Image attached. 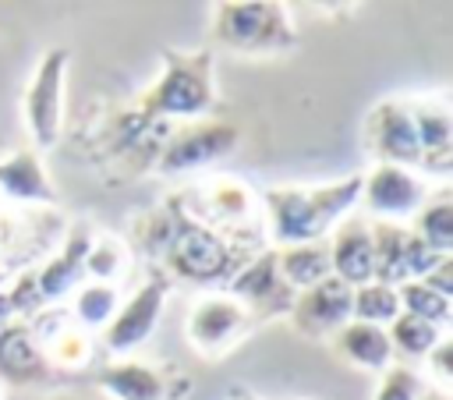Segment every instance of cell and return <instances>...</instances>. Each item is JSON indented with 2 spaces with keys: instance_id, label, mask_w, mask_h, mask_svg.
I'll use <instances>...</instances> for the list:
<instances>
[{
  "instance_id": "cell-1",
  "label": "cell",
  "mask_w": 453,
  "mask_h": 400,
  "mask_svg": "<svg viewBox=\"0 0 453 400\" xmlns=\"http://www.w3.org/2000/svg\"><path fill=\"white\" fill-rule=\"evenodd\" d=\"M138 241L149 255H159L163 265L191 283H216V280H230L241 269V251L226 244L219 234H212L209 227L195 223L177 195L166 198L159 209H149L138 223Z\"/></svg>"
},
{
  "instance_id": "cell-2",
  "label": "cell",
  "mask_w": 453,
  "mask_h": 400,
  "mask_svg": "<svg viewBox=\"0 0 453 400\" xmlns=\"http://www.w3.org/2000/svg\"><path fill=\"white\" fill-rule=\"evenodd\" d=\"M357 198H361V173L319 188H265L262 205H265L273 248L319 241L357 205Z\"/></svg>"
},
{
  "instance_id": "cell-3",
  "label": "cell",
  "mask_w": 453,
  "mask_h": 400,
  "mask_svg": "<svg viewBox=\"0 0 453 400\" xmlns=\"http://www.w3.org/2000/svg\"><path fill=\"white\" fill-rule=\"evenodd\" d=\"M163 71L156 85L138 99V113L156 120H202L216 106L212 50H159Z\"/></svg>"
},
{
  "instance_id": "cell-4",
  "label": "cell",
  "mask_w": 453,
  "mask_h": 400,
  "mask_svg": "<svg viewBox=\"0 0 453 400\" xmlns=\"http://www.w3.org/2000/svg\"><path fill=\"white\" fill-rule=\"evenodd\" d=\"M212 42L237 53H283L294 50L297 32L290 11L273 0H226L212 7Z\"/></svg>"
},
{
  "instance_id": "cell-5",
  "label": "cell",
  "mask_w": 453,
  "mask_h": 400,
  "mask_svg": "<svg viewBox=\"0 0 453 400\" xmlns=\"http://www.w3.org/2000/svg\"><path fill=\"white\" fill-rule=\"evenodd\" d=\"M241 142V127L230 120H191L173 127V135L166 138V145L156 156V170L159 173H188V170H202L223 156H230Z\"/></svg>"
},
{
  "instance_id": "cell-6",
  "label": "cell",
  "mask_w": 453,
  "mask_h": 400,
  "mask_svg": "<svg viewBox=\"0 0 453 400\" xmlns=\"http://www.w3.org/2000/svg\"><path fill=\"white\" fill-rule=\"evenodd\" d=\"M67 50L53 46L42 53L28 88H25V117L39 149H53L64 127V78H67Z\"/></svg>"
},
{
  "instance_id": "cell-7",
  "label": "cell",
  "mask_w": 453,
  "mask_h": 400,
  "mask_svg": "<svg viewBox=\"0 0 453 400\" xmlns=\"http://www.w3.org/2000/svg\"><path fill=\"white\" fill-rule=\"evenodd\" d=\"M368 227H372V244H375V283L400 287L407 280H421L439 258H446L425 248V241L403 223L368 219Z\"/></svg>"
},
{
  "instance_id": "cell-8",
  "label": "cell",
  "mask_w": 453,
  "mask_h": 400,
  "mask_svg": "<svg viewBox=\"0 0 453 400\" xmlns=\"http://www.w3.org/2000/svg\"><path fill=\"white\" fill-rule=\"evenodd\" d=\"M365 145L379 163L421 170V145L407 99H382L365 120Z\"/></svg>"
},
{
  "instance_id": "cell-9",
  "label": "cell",
  "mask_w": 453,
  "mask_h": 400,
  "mask_svg": "<svg viewBox=\"0 0 453 400\" xmlns=\"http://www.w3.org/2000/svg\"><path fill=\"white\" fill-rule=\"evenodd\" d=\"M226 294L234 301H241L255 319L283 315L294 304V290L283 283V276L276 269V248L255 251L248 262H241V269L226 280Z\"/></svg>"
},
{
  "instance_id": "cell-10",
  "label": "cell",
  "mask_w": 453,
  "mask_h": 400,
  "mask_svg": "<svg viewBox=\"0 0 453 400\" xmlns=\"http://www.w3.org/2000/svg\"><path fill=\"white\" fill-rule=\"evenodd\" d=\"M166 294H170V280L159 276V273H152V276L110 315V322L103 326V343H106L110 350H134V347H142V343L152 336V329H156V322H159V315H163Z\"/></svg>"
},
{
  "instance_id": "cell-11",
  "label": "cell",
  "mask_w": 453,
  "mask_h": 400,
  "mask_svg": "<svg viewBox=\"0 0 453 400\" xmlns=\"http://www.w3.org/2000/svg\"><path fill=\"white\" fill-rule=\"evenodd\" d=\"M251 322L255 315L230 294H209L188 315V340L205 358H219L251 329Z\"/></svg>"
},
{
  "instance_id": "cell-12",
  "label": "cell",
  "mask_w": 453,
  "mask_h": 400,
  "mask_svg": "<svg viewBox=\"0 0 453 400\" xmlns=\"http://www.w3.org/2000/svg\"><path fill=\"white\" fill-rule=\"evenodd\" d=\"M425 198H428V188L414 170L375 163L372 173L361 177V198L357 202H365V209L372 212L368 219L400 223L403 216H414Z\"/></svg>"
},
{
  "instance_id": "cell-13",
  "label": "cell",
  "mask_w": 453,
  "mask_h": 400,
  "mask_svg": "<svg viewBox=\"0 0 453 400\" xmlns=\"http://www.w3.org/2000/svg\"><path fill=\"white\" fill-rule=\"evenodd\" d=\"M350 301H354V287L340 283L336 276H326L322 283L297 290L287 315L301 336L322 340V336H336L350 322Z\"/></svg>"
},
{
  "instance_id": "cell-14",
  "label": "cell",
  "mask_w": 453,
  "mask_h": 400,
  "mask_svg": "<svg viewBox=\"0 0 453 400\" xmlns=\"http://www.w3.org/2000/svg\"><path fill=\"white\" fill-rule=\"evenodd\" d=\"M329 269L340 283L347 287H365L375 280V244H372V227L368 216L347 212L329 237Z\"/></svg>"
},
{
  "instance_id": "cell-15",
  "label": "cell",
  "mask_w": 453,
  "mask_h": 400,
  "mask_svg": "<svg viewBox=\"0 0 453 400\" xmlns=\"http://www.w3.org/2000/svg\"><path fill=\"white\" fill-rule=\"evenodd\" d=\"M414 131H418V145H421V170L446 177L453 166V117L449 106L442 99H411L407 103Z\"/></svg>"
},
{
  "instance_id": "cell-16",
  "label": "cell",
  "mask_w": 453,
  "mask_h": 400,
  "mask_svg": "<svg viewBox=\"0 0 453 400\" xmlns=\"http://www.w3.org/2000/svg\"><path fill=\"white\" fill-rule=\"evenodd\" d=\"M92 244V230L85 223H74L64 237V248L60 255H53L39 273H35V283H39V294H42V304H57V297H64L67 290H78L81 283V265H85V251Z\"/></svg>"
},
{
  "instance_id": "cell-17",
  "label": "cell",
  "mask_w": 453,
  "mask_h": 400,
  "mask_svg": "<svg viewBox=\"0 0 453 400\" xmlns=\"http://www.w3.org/2000/svg\"><path fill=\"white\" fill-rule=\"evenodd\" d=\"M0 375L11 382H42L53 375L42 347L32 340L25 322L0 326Z\"/></svg>"
},
{
  "instance_id": "cell-18",
  "label": "cell",
  "mask_w": 453,
  "mask_h": 400,
  "mask_svg": "<svg viewBox=\"0 0 453 400\" xmlns=\"http://www.w3.org/2000/svg\"><path fill=\"white\" fill-rule=\"evenodd\" d=\"M0 191L18 198V202L57 205V191L42 170L39 152H32V149H18V152L0 159Z\"/></svg>"
},
{
  "instance_id": "cell-19",
  "label": "cell",
  "mask_w": 453,
  "mask_h": 400,
  "mask_svg": "<svg viewBox=\"0 0 453 400\" xmlns=\"http://www.w3.org/2000/svg\"><path fill=\"white\" fill-rule=\"evenodd\" d=\"M96 382L113 400H170L166 379L142 361H113V365L99 368Z\"/></svg>"
},
{
  "instance_id": "cell-20",
  "label": "cell",
  "mask_w": 453,
  "mask_h": 400,
  "mask_svg": "<svg viewBox=\"0 0 453 400\" xmlns=\"http://www.w3.org/2000/svg\"><path fill=\"white\" fill-rule=\"evenodd\" d=\"M333 343H336V350H340L350 365H357V368H375V372H382V368L393 365V343H389V333H386L382 326L350 319V322L333 336Z\"/></svg>"
},
{
  "instance_id": "cell-21",
  "label": "cell",
  "mask_w": 453,
  "mask_h": 400,
  "mask_svg": "<svg viewBox=\"0 0 453 400\" xmlns=\"http://www.w3.org/2000/svg\"><path fill=\"white\" fill-rule=\"evenodd\" d=\"M276 269H280L283 283L294 294L297 290H308V287L322 283L326 276H333V269H329V248H326V241L276 248Z\"/></svg>"
},
{
  "instance_id": "cell-22",
  "label": "cell",
  "mask_w": 453,
  "mask_h": 400,
  "mask_svg": "<svg viewBox=\"0 0 453 400\" xmlns=\"http://www.w3.org/2000/svg\"><path fill=\"white\" fill-rule=\"evenodd\" d=\"M411 219H414L411 230L425 241V248H432L435 255H453V198H449V191L428 195Z\"/></svg>"
},
{
  "instance_id": "cell-23",
  "label": "cell",
  "mask_w": 453,
  "mask_h": 400,
  "mask_svg": "<svg viewBox=\"0 0 453 400\" xmlns=\"http://www.w3.org/2000/svg\"><path fill=\"white\" fill-rule=\"evenodd\" d=\"M400 315V297H396V287H386V283H365V287H354V301H350V319L357 322H372V326H389L393 319Z\"/></svg>"
},
{
  "instance_id": "cell-24",
  "label": "cell",
  "mask_w": 453,
  "mask_h": 400,
  "mask_svg": "<svg viewBox=\"0 0 453 400\" xmlns=\"http://www.w3.org/2000/svg\"><path fill=\"white\" fill-rule=\"evenodd\" d=\"M386 333H389L393 350H403V354H414V358H428V350L439 340H446V329H439V326H432V322H425L418 315H407V312H400L389 322Z\"/></svg>"
},
{
  "instance_id": "cell-25",
  "label": "cell",
  "mask_w": 453,
  "mask_h": 400,
  "mask_svg": "<svg viewBox=\"0 0 453 400\" xmlns=\"http://www.w3.org/2000/svg\"><path fill=\"white\" fill-rule=\"evenodd\" d=\"M396 297H400V312L418 315V319H425V322H432V326H439V329L449 326V297L435 294V290L425 287L421 280L400 283V287H396Z\"/></svg>"
},
{
  "instance_id": "cell-26",
  "label": "cell",
  "mask_w": 453,
  "mask_h": 400,
  "mask_svg": "<svg viewBox=\"0 0 453 400\" xmlns=\"http://www.w3.org/2000/svg\"><path fill=\"white\" fill-rule=\"evenodd\" d=\"M113 312H117V287L113 283H78L71 315L78 319L81 329L85 326H106Z\"/></svg>"
},
{
  "instance_id": "cell-27",
  "label": "cell",
  "mask_w": 453,
  "mask_h": 400,
  "mask_svg": "<svg viewBox=\"0 0 453 400\" xmlns=\"http://www.w3.org/2000/svg\"><path fill=\"white\" fill-rule=\"evenodd\" d=\"M124 262H127V255H124V244L120 241H113V237H92V244L85 251L81 273H88L92 283H110L113 276L124 273Z\"/></svg>"
},
{
  "instance_id": "cell-28",
  "label": "cell",
  "mask_w": 453,
  "mask_h": 400,
  "mask_svg": "<svg viewBox=\"0 0 453 400\" xmlns=\"http://www.w3.org/2000/svg\"><path fill=\"white\" fill-rule=\"evenodd\" d=\"M42 354H46L50 368H81V365H88V358H92V343H88V336H85L81 326H71V329L60 333Z\"/></svg>"
},
{
  "instance_id": "cell-29",
  "label": "cell",
  "mask_w": 453,
  "mask_h": 400,
  "mask_svg": "<svg viewBox=\"0 0 453 400\" xmlns=\"http://www.w3.org/2000/svg\"><path fill=\"white\" fill-rule=\"evenodd\" d=\"M421 396V379L407 365H389L382 368V379L375 386V400H418Z\"/></svg>"
},
{
  "instance_id": "cell-30",
  "label": "cell",
  "mask_w": 453,
  "mask_h": 400,
  "mask_svg": "<svg viewBox=\"0 0 453 400\" xmlns=\"http://www.w3.org/2000/svg\"><path fill=\"white\" fill-rule=\"evenodd\" d=\"M421 283H425V287H432V290H435V294H442V297H453V255L439 258V262L421 276Z\"/></svg>"
},
{
  "instance_id": "cell-31",
  "label": "cell",
  "mask_w": 453,
  "mask_h": 400,
  "mask_svg": "<svg viewBox=\"0 0 453 400\" xmlns=\"http://www.w3.org/2000/svg\"><path fill=\"white\" fill-rule=\"evenodd\" d=\"M449 358H453V343H449V336L446 340H439L432 350H428V365H432V375H435V386L439 389H446L449 386Z\"/></svg>"
},
{
  "instance_id": "cell-32",
  "label": "cell",
  "mask_w": 453,
  "mask_h": 400,
  "mask_svg": "<svg viewBox=\"0 0 453 400\" xmlns=\"http://www.w3.org/2000/svg\"><path fill=\"white\" fill-rule=\"evenodd\" d=\"M418 400H449V393L439 389V386H421V396Z\"/></svg>"
},
{
  "instance_id": "cell-33",
  "label": "cell",
  "mask_w": 453,
  "mask_h": 400,
  "mask_svg": "<svg viewBox=\"0 0 453 400\" xmlns=\"http://www.w3.org/2000/svg\"><path fill=\"white\" fill-rule=\"evenodd\" d=\"M11 280H14V273H11V269H4V265H0V290H4V287H7V283H11Z\"/></svg>"
},
{
  "instance_id": "cell-34",
  "label": "cell",
  "mask_w": 453,
  "mask_h": 400,
  "mask_svg": "<svg viewBox=\"0 0 453 400\" xmlns=\"http://www.w3.org/2000/svg\"><path fill=\"white\" fill-rule=\"evenodd\" d=\"M230 400H255V396H251L248 389H234V393H230Z\"/></svg>"
},
{
  "instance_id": "cell-35",
  "label": "cell",
  "mask_w": 453,
  "mask_h": 400,
  "mask_svg": "<svg viewBox=\"0 0 453 400\" xmlns=\"http://www.w3.org/2000/svg\"><path fill=\"white\" fill-rule=\"evenodd\" d=\"M0 248H4V227H0Z\"/></svg>"
},
{
  "instance_id": "cell-36",
  "label": "cell",
  "mask_w": 453,
  "mask_h": 400,
  "mask_svg": "<svg viewBox=\"0 0 453 400\" xmlns=\"http://www.w3.org/2000/svg\"><path fill=\"white\" fill-rule=\"evenodd\" d=\"M0 400H4V393H0Z\"/></svg>"
}]
</instances>
